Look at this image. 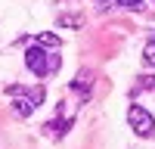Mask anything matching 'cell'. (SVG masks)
Wrapping results in <instances>:
<instances>
[{"instance_id": "1", "label": "cell", "mask_w": 155, "mask_h": 149, "mask_svg": "<svg viewBox=\"0 0 155 149\" xmlns=\"http://www.w3.org/2000/svg\"><path fill=\"white\" fill-rule=\"evenodd\" d=\"M127 124L134 127L137 137H152V134H155V118L149 115V109L137 106V103L127 109Z\"/></svg>"}, {"instance_id": "2", "label": "cell", "mask_w": 155, "mask_h": 149, "mask_svg": "<svg viewBox=\"0 0 155 149\" xmlns=\"http://www.w3.org/2000/svg\"><path fill=\"white\" fill-rule=\"evenodd\" d=\"M25 68L28 71H34L37 78H47V50H41V47H28L25 50Z\"/></svg>"}, {"instance_id": "3", "label": "cell", "mask_w": 155, "mask_h": 149, "mask_svg": "<svg viewBox=\"0 0 155 149\" xmlns=\"http://www.w3.org/2000/svg\"><path fill=\"white\" fill-rule=\"evenodd\" d=\"M90 87H93V71H90V68H81V71L74 74V81H71V90H78V93L87 96Z\"/></svg>"}, {"instance_id": "4", "label": "cell", "mask_w": 155, "mask_h": 149, "mask_svg": "<svg viewBox=\"0 0 155 149\" xmlns=\"http://www.w3.org/2000/svg\"><path fill=\"white\" fill-rule=\"evenodd\" d=\"M62 41H59V34H53V31H41L37 34V47L41 50H56Z\"/></svg>"}, {"instance_id": "5", "label": "cell", "mask_w": 155, "mask_h": 149, "mask_svg": "<svg viewBox=\"0 0 155 149\" xmlns=\"http://www.w3.org/2000/svg\"><path fill=\"white\" fill-rule=\"evenodd\" d=\"M31 112H34V106H31V103H28L25 96H19L16 103H12V115H16V118H28Z\"/></svg>"}, {"instance_id": "6", "label": "cell", "mask_w": 155, "mask_h": 149, "mask_svg": "<svg viewBox=\"0 0 155 149\" xmlns=\"http://www.w3.org/2000/svg\"><path fill=\"white\" fill-rule=\"evenodd\" d=\"M25 99H28V103H31V106L37 109V106L44 103V87L37 84V87H31V90H25Z\"/></svg>"}, {"instance_id": "7", "label": "cell", "mask_w": 155, "mask_h": 149, "mask_svg": "<svg viewBox=\"0 0 155 149\" xmlns=\"http://www.w3.org/2000/svg\"><path fill=\"white\" fill-rule=\"evenodd\" d=\"M84 19L81 16H59V28H81Z\"/></svg>"}, {"instance_id": "8", "label": "cell", "mask_w": 155, "mask_h": 149, "mask_svg": "<svg viewBox=\"0 0 155 149\" xmlns=\"http://www.w3.org/2000/svg\"><path fill=\"white\" fill-rule=\"evenodd\" d=\"M62 68V59H59V53H47V74H56Z\"/></svg>"}, {"instance_id": "9", "label": "cell", "mask_w": 155, "mask_h": 149, "mask_svg": "<svg viewBox=\"0 0 155 149\" xmlns=\"http://www.w3.org/2000/svg\"><path fill=\"white\" fill-rule=\"evenodd\" d=\"M137 90H155V74H143V78H137Z\"/></svg>"}, {"instance_id": "10", "label": "cell", "mask_w": 155, "mask_h": 149, "mask_svg": "<svg viewBox=\"0 0 155 149\" xmlns=\"http://www.w3.org/2000/svg\"><path fill=\"white\" fill-rule=\"evenodd\" d=\"M143 62L149 68H155V44H146V50H143Z\"/></svg>"}, {"instance_id": "11", "label": "cell", "mask_w": 155, "mask_h": 149, "mask_svg": "<svg viewBox=\"0 0 155 149\" xmlns=\"http://www.w3.org/2000/svg\"><path fill=\"white\" fill-rule=\"evenodd\" d=\"M121 9H143V0H115Z\"/></svg>"}, {"instance_id": "12", "label": "cell", "mask_w": 155, "mask_h": 149, "mask_svg": "<svg viewBox=\"0 0 155 149\" xmlns=\"http://www.w3.org/2000/svg\"><path fill=\"white\" fill-rule=\"evenodd\" d=\"M6 93H9V96H25V87H19V84H9V87H6Z\"/></svg>"}, {"instance_id": "13", "label": "cell", "mask_w": 155, "mask_h": 149, "mask_svg": "<svg viewBox=\"0 0 155 149\" xmlns=\"http://www.w3.org/2000/svg\"><path fill=\"white\" fill-rule=\"evenodd\" d=\"M106 3H109V0H96V6H99V9H106Z\"/></svg>"}, {"instance_id": "14", "label": "cell", "mask_w": 155, "mask_h": 149, "mask_svg": "<svg viewBox=\"0 0 155 149\" xmlns=\"http://www.w3.org/2000/svg\"><path fill=\"white\" fill-rule=\"evenodd\" d=\"M149 44H155V31H152V37H149Z\"/></svg>"}]
</instances>
